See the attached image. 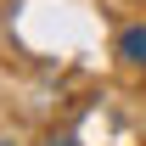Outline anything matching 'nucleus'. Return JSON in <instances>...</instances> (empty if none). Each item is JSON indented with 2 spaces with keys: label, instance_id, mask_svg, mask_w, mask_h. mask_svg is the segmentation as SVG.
Returning <instances> with one entry per match:
<instances>
[{
  "label": "nucleus",
  "instance_id": "nucleus-1",
  "mask_svg": "<svg viewBox=\"0 0 146 146\" xmlns=\"http://www.w3.org/2000/svg\"><path fill=\"white\" fill-rule=\"evenodd\" d=\"M124 51H129V62H146V28H129V34H124Z\"/></svg>",
  "mask_w": 146,
  "mask_h": 146
}]
</instances>
